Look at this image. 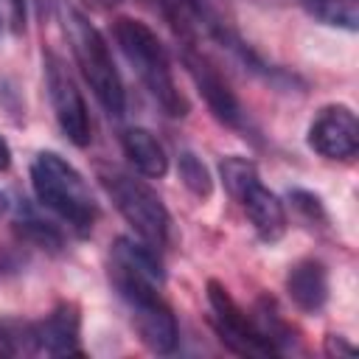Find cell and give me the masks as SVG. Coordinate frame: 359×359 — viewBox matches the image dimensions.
Wrapping results in <instances>:
<instances>
[{
    "label": "cell",
    "instance_id": "cell-1",
    "mask_svg": "<svg viewBox=\"0 0 359 359\" xmlns=\"http://www.w3.org/2000/svg\"><path fill=\"white\" fill-rule=\"evenodd\" d=\"M31 185L36 199L65 219L79 236L90 233L98 216V205L84 177L56 151H39L31 163Z\"/></svg>",
    "mask_w": 359,
    "mask_h": 359
},
{
    "label": "cell",
    "instance_id": "cell-2",
    "mask_svg": "<svg viewBox=\"0 0 359 359\" xmlns=\"http://www.w3.org/2000/svg\"><path fill=\"white\" fill-rule=\"evenodd\" d=\"M115 39H118L121 50L126 53V59L132 62V67L137 70L146 90L151 93V98L163 107V112L171 118L188 115V101L177 90L168 53H165L163 42L157 39V34L143 20L121 17V20H115Z\"/></svg>",
    "mask_w": 359,
    "mask_h": 359
},
{
    "label": "cell",
    "instance_id": "cell-3",
    "mask_svg": "<svg viewBox=\"0 0 359 359\" xmlns=\"http://www.w3.org/2000/svg\"><path fill=\"white\" fill-rule=\"evenodd\" d=\"M65 31H67V39H70L76 65H79L84 81L90 84V90L95 93V98L101 101V107L109 115H123L126 93H123L121 76L115 70L112 53H109L104 36L98 34V28L84 14H79L76 8H67V14H65Z\"/></svg>",
    "mask_w": 359,
    "mask_h": 359
},
{
    "label": "cell",
    "instance_id": "cell-4",
    "mask_svg": "<svg viewBox=\"0 0 359 359\" xmlns=\"http://www.w3.org/2000/svg\"><path fill=\"white\" fill-rule=\"evenodd\" d=\"M98 180L107 188L109 199L115 202L118 213L132 224L137 238L146 241L154 250L165 247L168 230H171V219H168V210L160 202V196L146 182H140L132 174L118 171V168H101Z\"/></svg>",
    "mask_w": 359,
    "mask_h": 359
},
{
    "label": "cell",
    "instance_id": "cell-5",
    "mask_svg": "<svg viewBox=\"0 0 359 359\" xmlns=\"http://www.w3.org/2000/svg\"><path fill=\"white\" fill-rule=\"evenodd\" d=\"M208 306H210V320L213 328L219 334V339L238 356H272L275 348L258 334V328L252 325V320H247V314L236 306V300L230 297V292L219 283V280H208Z\"/></svg>",
    "mask_w": 359,
    "mask_h": 359
},
{
    "label": "cell",
    "instance_id": "cell-6",
    "mask_svg": "<svg viewBox=\"0 0 359 359\" xmlns=\"http://www.w3.org/2000/svg\"><path fill=\"white\" fill-rule=\"evenodd\" d=\"M45 84L50 93V104L56 112V121L70 143L87 146L90 143V115L84 107V98L65 67V62L56 53H45Z\"/></svg>",
    "mask_w": 359,
    "mask_h": 359
},
{
    "label": "cell",
    "instance_id": "cell-7",
    "mask_svg": "<svg viewBox=\"0 0 359 359\" xmlns=\"http://www.w3.org/2000/svg\"><path fill=\"white\" fill-rule=\"evenodd\" d=\"M309 146L328 160L353 157L359 149V121L353 109L345 104L323 107L309 126Z\"/></svg>",
    "mask_w": 359,
    "mask_h": 359
},
{
    "label": "cell",
    "instance_id": "cell-8",
    "mask_svg": "<svg viewBox=\"0 0 359 359\" xmlns=\"http://www.w3.org/2000/svg\"><path fill=\"white\" fill-rule=\"evenodd\" d=\"M182 62H185V67H188V73H191L196 90L202 93L205 104L210 107V112H213L222 123H227V126H241V123H244L241 104H238V98L233 95V90L227 87V81L219 76V70H216L205 56H196V53H191V50L182 53Z\"/></svg>",
    "mask_w": 359,
    "mask_h": 359
},
{
    "label": "cell",
    "instance_id": "cell-9",
    "mask_svg": "<svg viewBox=\"0 0 359 359\" xmlns=\"http://www.w3.org/2000/svg\"><path fill=\"white\" fill-rule=\"evenodd\" d=\"M79 334H81V317H79V306L76 303H59L42 323L34 325L36 351H45L50 356L81 353Z\"/></svg>",
    "mask_w": 359,
    "mask_h": 359
},
{
    "label": "cell",
    "instance_id": "cell-10",
    "mask_svg": "<svg viewBox=\"0 0 359 359\" xmlns=\"http://www.w3.org/2000/svg\"><path fill=\"white\" fill-rule=\"evenodd\" d=\"M236 202L244 208V213H247V219H250V224H252V230L258 233L261 241L272 244V241H278L286 233V210H283V202L269 188H264L261 180H252L241 191V196Z\"/></svg>",
    "mask_w": 359,
    "mask_h": 359
},
{
    "label": "cell",
    "instance_id": "cell-11",
    "mask_svg": "<svg viewBox=\"0 0 359 359\" xmlns=\"http://www.w3.org/2000/svg\"><path fill=\"white\" fill-rule=\"evenodd\" d=\"M132 320H135V328H137V334L149 351L171 353L177 348V339H180L177 320H174L171 309L163 303V297H157L146 306H135Z\"/></svg>",
    "mask_w": 359,
    "mask_h": 359
},
{
    "label": "cell",
    "instance_id": "cell-12",
    "mask_svg": "<svg viewBox=\"0 0 359 359\" xmlns=\"http://www.w3.org/2000/svg\"><path fill=\"white\" fill-rule=\"evenodd\" d=\"M286 292H289L292 303L300 311H306V314L320 311L328 300V272H325V266L314 258H306V261L294 264L289 278H286Z\"/></svg>",
    "mask_w": 359,
    "mask_h": 359
},
{
    "label": "cell",
    "instance_id": "cell-13",
    "mask_svg": "<svg viewBox=\"0 0 359 359\" xmlns=\"http://www.w3.org/2000/svg\"><path fill=\"white\" fill-rule=\"evenodd\" d=\"M121 143H123V151H126L129 163H132L143 177L157 180V177H163V174L168 171L165 149L160 146V140H157L149 129H143V126H132V129L123 132Z\"/></svg>",
    "mask_w": 359,
    "mask_h": 359
},
{
    "label": "cell",
    "instance_id": "cell-14",
    "mask_svg": "<svg viewBox=\"0 0 359 359\" xmlns=\"http://www.w3.org/2000/svg\"><path fill=\"white\" fill-rule=\"evenodd\" d=\"M306 11L325 25L356 31L359 25V0H303Z\"/></svg>",
    "mask_w": 359,
    "mask_h": 359
},
{
    "label": "cell",
    "instance_id": "cell-15",
    "mask_svg": "<svg viewBox=\"0 0 359 359\" xmlns=\"http://www.w3.org/2000/svg\"><path fill=\"white\" fill-rule=\"evenodd\" d=\"M34 351H36L34 325L20 320H0V356H20Z\"/></svg>",
    "mask_w": 359,
    "mask_h": 359
},
{
    "label": "cell",
    "instance_id": "cell-16",
    "mask_svg": "<svg viewBox=\"0 0 359 359\" xmlns=\"http://www.w3.org/2000/svg\"><path fill=\"white\" fill-rule=\"evenodd\" d=\"M177 168H180V180L185 182V188H188L194 196L208 199V196L213 194L210 171H208V165H205L194 151H180V163H177Z\"/></svg>",
    "mask_w": 359,
    "mask_h": 359
},
{
    "label": "cell",
    "instance_id": "cell-17",
    "mask_svg": "<svg viewBox=\"0 0 359 359\" xmlns=\"http://www.w3.org/2000/svg\"><path fill=\"white\" fill-rule=\"evenodd\" d=\"M219 168H222L224 188L230 191L233 199H238L241 191H244L252 180H258V168H255V163H252V160H244V157H224Z\"/></svg>",
    "mask_w": 359,
    "mask_h": 359
},
{
    "label": "cell",
    "instance_id": "cell-18",
    "mask_svg": "<svg viewBox=\"0 0 359 359\" xmlns=\"http://www.w3.org/2000/svg\"><path fill=\"white\" fill-rule=\"evenodd\" d=\"M22 230H25L36 244H42V247H59V244H62L59 233H56L48 222H36V219H31V222H22Z\"/></svg>",
    "mask_w": 359,
    "mask_h": 359
},
{
    "label": "cell",
    "instance_id": "cell-19",
    "mask_svg": "<svg viewBox=\"0 0 359 359\" xmlns=\"http://www.w3.org/2000/svg\"><path fill=\"white\" fill-rule=\"evenodd\" d=\"M292 202H294L300 210H306L311 219H314V216H323V205H320V199H317L314 194H306V191H292Z\"/></svg>",
    "mask_w": 359,
    "mask_h": 359
},
{
    "label": "cell",
    "instance_id": "cell-20",
    "mask_svg": "<svg viewBox=\"0 0 359 359\" xmlns=\"http://www.w3.org/2000/svg\"><path fill=\"white\" fill-rule=\"evenodd\" d=\"M325 353L339 359V356H353L356 348H353L345 337H339V334H328V337H325Z\"/></svg>",
    "mask_w": 359,
    "mask_h": 359
},
{
    "label": "cell",
    "instance_id": "cell-21",
    "mask_svg": "<svg viewBox=\"0 0 359 359\" xmlns=\"http://www.w3.org/2000/svg\"><path fill=\"white\" fill-rule=\"evenodd\" d=\"M11 165V146L6 143V137L0 135V171H6Z\"/></svg>",
    "mask_w": 359,
    "mask_h": 359
},
{
    "label": "cell",
    "instance_id": "cell-22",
    "mask_svg": "<svg viewBox=\"0 0 359 359\" xmlns=\"http://www.w3.org/2000/svg\"><path fill=\"white\" fill-rule=\"evenodd\" d=\"M6 210H8V196L0 191V216H6Z\"/></svg>",
    "mask_w": 359,
    "mask_h": 359
},
{
    "label": "cell",
    "instance_id": "cell-23",
    "mask_svg": "<svg viewBox=\"0 0 359 359\" xmlns=\"http://www.w3.org/2000/svg\"><path fill=\"white\" fill-rule=\"evenodd\" d=\"M0 28H3V20H0Z\"/></svg>",
    "mask_w": 359,
    "mask_h": 359
}]
</instances>
